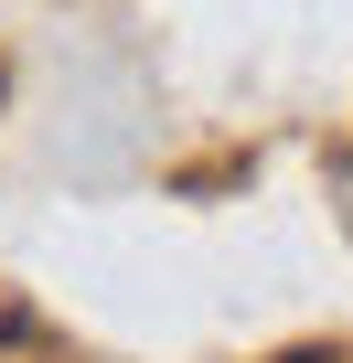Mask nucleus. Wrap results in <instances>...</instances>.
<instances>
[{
    "mask_svg": "<svg viewBox=\"0 0 353 363\" xmlns=\"http://www.w3.org/2000/svg\"><path fill=\"white\" fill-rule=\"evenodd\" d=\"M332 203H342V225H353V150L332 160Z\"/></svg>",
    "mask_w": 353,
    "mask_h": 363,
    "instance_id": "nucleus-1",
    "label": "nucleus"
}]
</instances>
